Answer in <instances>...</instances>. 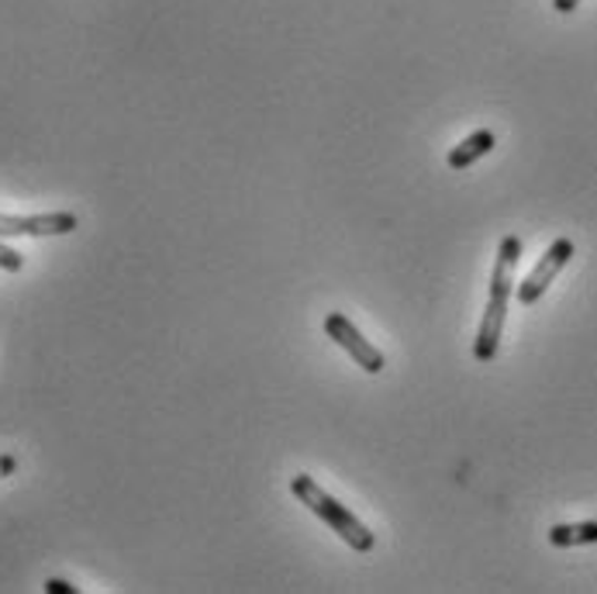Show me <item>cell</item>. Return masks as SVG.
I'll use <instances>...</instances> for the list:
<instances>
[{"mask_svg":"<svg viewBox=\"0 0 597 594\" xmlns=\"http://www.w3.org/2000/svg\"><path fill=\"white\" fill-rule=\"evenodd\" d=\"M291 491H294V498L307 508V512H315L332 532H338L343 540L356 550V553H369L374 550V532H369L346 504H338L315 477H307V473H297V477H291Z\"/></svg>","mask_w":597,"mask_h":594,"instance_id":"7a4b0ae2","label":"cell"},{"mask_svg":"<svg viewBox=\"0 0 597 594\" xmlns=\"http://www.w3.org/2000/svg\"><path fill=\"white\" fill-rule=\"evenodd\" d=\"M45 591H49V594H76V587L66 584V581H60V577H49V581H45Z\"/></svg>","mask_w":597,"mask_h":594,"instance_id":"9c48e42d","label":"cell"},{"mask_svg":"<svg viewBox=\"0 0 597 594\" xmlns=\"http://www.w3.org/2000/svg\"><path fill=\"white\" fill-rule=\"evenodd\" d=\"M519 260H522V239L507 236L501 242V249H498V263H494V273H491L488 311H483V322H480L476 343H473V356L480 363H491L498 356L501 335H504V319H507V301H511V291H515Z\"/></svg>","mask_w":597,"mask_h":594,"instance_id":"6da1fadb","label":"cell"},{"mask_svg":"<svg viewBox=\"0 0 597 594\" xmlns=\"http://www.w3.org/2000/svg\"><path fill=\"white\" fill-rule=\"evenodd\" d=\"M18 470V457H11V452H0V480L11 477Z\"/></svg>","mask_w":597,"mask_h":594,"instance_id":"30bf717a","label":"cell"},{"mask_svg":"<svg viewBox=\"0 0 597 594\" xmlns=\"http://www.w3.org/2000/svg\"><path fill=\"white\" fill-rule=\"evenodd\" d=\"M549 543H553L556 550H570V546H590V543H597V522L553 525V529H549Z\"/></svg>","mask_w":597,"mask_h":594,"instance_id":"52a82bcc","label":"cell"},{"mask_svg":"<svg viewBox=\"0 0 597 594\" xmlns=\"http://www.w3.org/2000/svg\"><path fill=\"white\" fill-rule=\"evenodd\" d=\"M325 335L332 338L335 346H343L356 359V366H363L366 374H380L384 371V353L369 343V338H363V332L343 315V311H332V315L325 319Z\"/></svg>","mask_w":597,"mask_h":594,"instance_id":"3957f363","label":"cell"},{"mask_svg":"<svg viewBox=\"0 0 597 594\" xmlns=\"http://www.w3.org/2000/svg\"><path fill=\"white\" fill-rule=\"evenodd\" d=\"M494 146H498V138H494L491 128H480V132L467 135L460 146H452V153H449V169H467V166H473L480 156H488Z\"/></svg>","mask_w":597,"mask_h":594,"instance_id":"8992f818","label":"cell"},{"mask_svg":"<svg viewBox=\"0 0 597 594\" xmlns=\"http://www.w3.org/2000/svg\"><path fill=\"white\" fill-rule=\"evenodd\" d=\"M80 229L73 211H49V215H0V239L8 236H70Z\"/></svg>","mask_w":597,"mask_h":594,"instance_id":"5b68a950","label":"cell"},{"mask_svg":"<svg viewBox=\"0 0 597 594\" xmlns=\"http://www.w3.org/2000/svg\"><path fill=\"white\" fill-rule=\"evenodd\" d=\"M577 4H580V0H553V8H556L559 14H570V11H577Z\"/></svg>","mask_w":597,"mask_h":594,"instance_id":"8fae6325","label":"cell"},{"mask_svg":"<svg viewBox=\"0 0 597 594\" xmlns=\"http://www.w3.org/2000/svg\"><path fill=\"white\" fill-rule=\"evenodd\" d=\"M21 267H24L21 252H14V249H8V246H0V270H8V273H18Z\"/></svg>","mask_w":597,"mask_h":594,"instance_id":"ba28073f","label":"cell"},{"mask_svg":"<svg viewBox=\"0 0 597 594\" xmlns=\"http://www.w3.org/2000/svg\"><path fill=\"white\" fill-rule=\"evenodd\" d=\"M574 260V242L570 239H556L546 252H543V260H538L535 267H532V273L522 280L519 284V301L522 304H535L538 298H543L546 291H549V284L559 277V270Z\"/></svg>","mask_w":597,"mask_h":594,"instance_id":"277c9868","label":"cell"}]
</instances>
